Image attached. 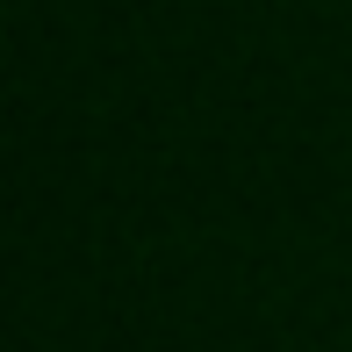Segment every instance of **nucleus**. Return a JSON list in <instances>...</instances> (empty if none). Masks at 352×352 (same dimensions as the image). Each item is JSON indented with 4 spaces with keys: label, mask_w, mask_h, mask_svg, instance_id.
<instances>
[]
</instances>
